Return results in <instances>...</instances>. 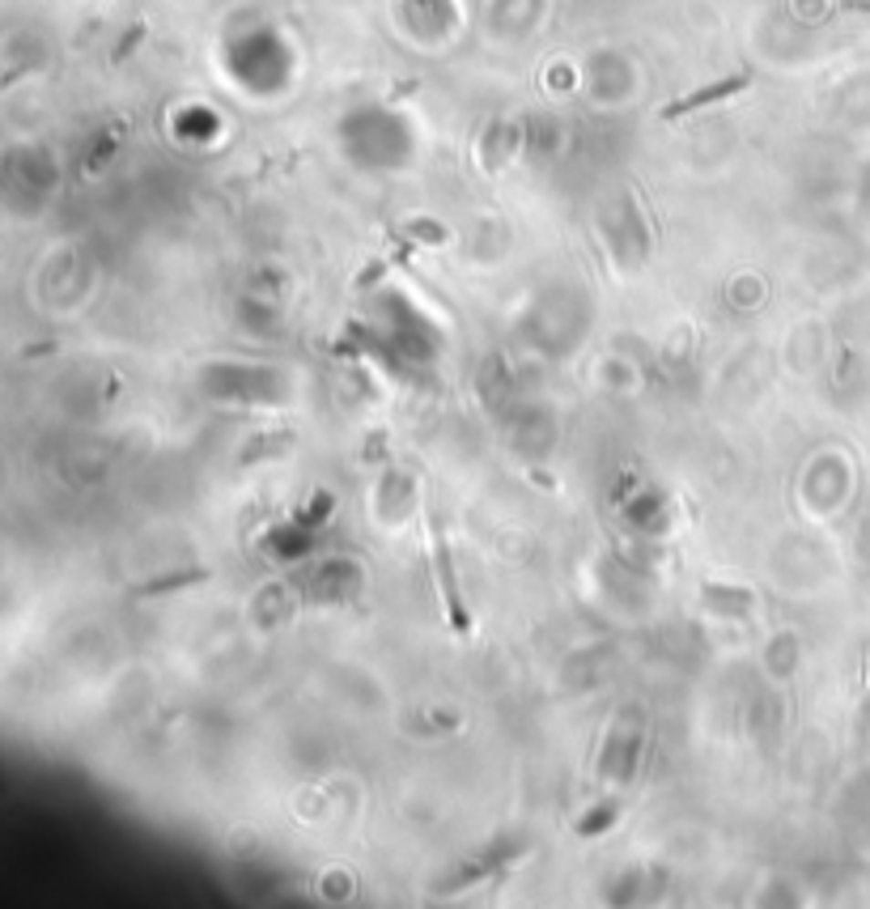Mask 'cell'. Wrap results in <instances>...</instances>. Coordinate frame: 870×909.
I'll use <instances>...</instances> for the list:
<instances>
[{
    "instance_id": "obj_1",
    "label": "cell",
    "mask_w": 870,
    "mask_h": 909,
    "mask_svg": "<svg viewBox=\"0 0 870 909\" xmlns=\"http://www.w3.org/2000/svg\"><path fill=\"white\" fill-rule=\"evenodd\" d=\"M430 557H433V578H438V587H441V600H446L451 629L454 633H467L471 629V612H467L463 595H459V582H454L451 549H446V536H441V518H430Z\"/></svg>"
},
{
    "instance_id": "obj_2",
    "label": "cell",
    "mask_w": 870,
    "mask_h": 909,
    "mask_svg": "<svg viewBox=\"0 0 870 909\" xmlns=\"http://www.w3.org/2000/svg\"><path fill=\"white\" fill-rule=\"evenodd\" d=\"M743 86V77H735V81H722V86H713V89H700V94H692L688 102H679V107H671L667 115H679V111H692V107H705V102H713V99H726L730 89H739Z\"/></svg>"
}]
</instances>
